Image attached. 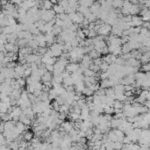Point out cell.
<instances>
[{"mask_svg":"<svg viewBox=\"0 0 150 150\" xmlns=\"http://www.w3.org/2000/svg\"><path fill=\"white\" fill-rule=\"evenodd\" d=\"M112 32V26L109 24H105L102 25L101 27L99 28V30L98 31V33L99 35H103V36H108L110 35V33Z\"/></svg>","mask_w":150,"mask_h":150,"instance_id":"6da1fadb","label":"cell"},{"mask_svg":"<svg viewBox=\"0 0 150 150\" xmlns=\"http://www.w3.org/2000/svg\"><path fill=\"white\" fill-rule=\"evenodd\" d=\"M79 68H80V66L78 62H69L66 66V69L68 70L69 72H71V73L77 72Z\"/></svg>","mask_w":150,"mask_h":150,"instance_id":"7a4b0ae2","label":"cell"},{"mask_svg":"<svg viewBox=\"0 0 150 150\" xmlns=\"http://www.w3.org/2000/svg\"><path fill=\"white\" fill-rule=\"evenodd\" d=\"M84 19H85V17L83 14L79 12V11H77V15H76V18H75V19H74L73 23L81 24V23H83V21L84 20Z\"/></svg>","mask_w":150,"mask_h":150,"instance_id":"3957f363","label":"cell"},{"mask_svg":"<svg viewBox=\"0 0 150 150\" xmlns=\"http://www.w3.org/2000/svg\"><path fill=\"white\" fill-rule=\"evenodd\" d=\"M52 73L53 72H49V71L46 72V73L41 77V82L44 83V82H47V81H52L53 77H54Z\"/></svg>","mask_w":150,"mask_h":150,"instance_id":"277c9868","label":"cell"},{"mask_svg":"<svg viewBox=\"0 0 150 150\" xmlns=\"http://www.w3.org/2000/svg\"><path fill=\"white\" fill-rule=\"evenodd\" d=\"M95 1L96 0H78L80 5L86 6V7H90L95 3Z\"/></svg>","mask_w":150,"mask_h":150,"instance_id":"5b68a950","label":"cell"},{"mask_svg":"<svg viewBox=\"0 0 150 150\" xmlns=\"http://www.w3.org/2000/svg\"><path fill=\"white\" fill-rule=\"evenodd\" d=\"M61 126H62L63 128H64V130H65V131H67L68 133H69L71 129L74 128L73 125L71 124L70 121H63V123L62 124V125H61Z\"/></svg>","mask_w":150,"mask_h":150,"instance_id":"8992f818","label":"cell"},{"mask_svg":"<svg viewBox=\"0 0 150 150\" xmlns=\"http://www.w3.org/2000/svg\"><path fill=\"white\" fill-rule=\"evenodd\" d=\"M53 9L55 10V11L56 12V14H61V13L65 12V9L63 8V7L61 5H59V4L54 5V7H53Z\"/></svg>","mask_w":150,"mask_h":150,"instance_id":"52a82bcc","label":"cell"},{"mask_svg":"<svg viewBox=\"0 0 150 150\" xmlns=\"http://www.w3.org/2000/svg\"><path fill=\"white\" fill-rule=\"evenodd\" d=\"M16 127L19 130V134H23L25 131H26V125L24 123L21 122V121H18L16 124Z\"/></svg>","mask_w":150,"mask_h":150,"instance_id":"ba28073f","label":"cell"},{"mask_svg":"<svg viewBox=\"0 0 150 150\" xmlns=\"http://www.w3.org/2000/svg\"><path fill=\"white\" fill-rule=\"evenodd\" d=\"M24 134V139L26 140V141H31L32 139L33 138V133L32 132H29V131H25L23 133Z\"/></svg>","mask_w":150,"mask_h":150,"instance_id":"9c48e42d","label":"cell"},{"mask_svg":"<svg viewBox=\"0 0 150 150\" xmlns=\"http://www.w3.org/2000/svg\"><path fill=\"white\" fill-rule=\"evenodd\" d=\"M131 51H132V48H131V47H130L129 42H126V43L123 44L122 54H127V53H130Z\"/></svg>","mask_w":150,"mask_h":150,"instance_id":"30bf717a","label":"cell"},{"mask_svg":"<svg viewBox=\"0 0 150 150\" xmlns=\"http://www.w3.org/2000/svg\"><path fill=\"white\" fill-rule=\"evenodd\" d=\"M123 4H124V0H113V5H112V7L114 9L118 8H122Z\"/></svg>","mask_w":150,"mask_h":150,"instance_id":"8fae6325","label":"cell"},{"mask_svg":"<svg viewBox=\"0 0 150 150\" xmlns=\"http://www.w3.org/2000/svg\"><path fill=\"white\" fill-rule=\"evenodd\" d=\"M54 7V4L50 0H44V6L43 8L46 10H51Z\"/></svg>","mask_w":150,"mask_h":150,"instance_id":"7c38bea8","label":"cell"},{"mask_svg":"<svg viewBox=\"0 0 150 150\" xmlns=\"http://www.w3.org/2000/svg\"><path fill=\"white\" fill-rule=\"evenodd\" d=\"M108 138H109L112 141H118V136L117 134H115L113 130H111V131L108 133Z\"/></svg>","mask_w":150,"mask_h":150,"instance_id":"4fadbf2b","label":"cell"},{"mask_svg":"<svg viewBox=\"0 0 150 150\" xmlns=\"http://www.w3.org/2000/svg\"><path fill=\"white\" fill-rule=\"evenodd\" d=\"M101 55H102V54L97 52L95 49L91 50V51L89 53V55H90V58H91V59H93V60H94V59H97V58H98V57H100V56H101Z\"/></svg>","mask_w":150,"mask_h":150,"instance_id":"5bb4252c","label":"cell"},{"mask_svg":"<svg viewBox=\"0 0 150 150\" xmlns=\"http://www.w3.org/2000/svg\"><path fill=\"white\" fill-rule=\"evenodd\" d=\"M9 147H10V149L18 150L19 149V143L17 142L16 140H13V141H11V143L9 144Z\"/></svg>","mask_w":150,"mask_h":150,"instance_id":"9a60e30c","label":"cell"},{"mask_svg":"<svg viewBox=\"0 0 150 150\" xmlns=\"http://www.w3.org/2000/svg\"><path fill=\"white\" fill-rule=\"evenodd\" d=\"M95 71H93L90 68H85L83 71V75L85 77H95Z\"/></svg>","mask_w":150,"mask_h":150,"instance_id":"2e32d148","label":"cell"},{"mask_svg":"<svg viewBox=\"0 0 150 150\" xmlns=\"http://www.w3.org/2000/svg\"><path fill=\"white\" fill-rule=\"evenodd\" d=\"M83 94H84L86 97H88V96H92V95H94V91H93L92 90H90V88L89 87H85L83 90Z\"/></svg>","mask_w":150,"mask_h":150,"instance_id":"e0dca14e","label":"cell"},{"mask_svg":"<svg viewBox=\"0 0 150 150\" xmlns=\"http://www.w3.org/2000/svg\"><path fill=\"white\" fill-rule=\"evenodd\" d=\"M99 66H100V69H101L102 72H105V71L108 70L110 64L109 63H107L106 62H104V61H103V62H102Z\"/></svg>","mask_w":150,"mask_h":150,"instance_id":"ac0fdd59","label":"cell"},{"mask_svg":"<svg viewBox=\"0 0 150 150\" xmlns=\"http://www.w3.org/2000/svg\"><path fill=\"white\" fill-rule=\"evenodd\" d=\"M63 83H66V84H68V85H74L75 84V81H74L73 77H71V76L69 77L64 78V79H63Z\"/></svg>","mask_w":150,"mask_h":150,"instance_id":"d6986e66","label":"cell"},{"mask_svg":"<svg viewBox=\"0 0 150 150\" xmlns=\"http://www.w3.org/2000/svg\"><path fill=\"white\" fill-rule=\"evenodd\" d=\"M104 113H108V114H112L114 113V107H111L109 106L108 104H106L104 108Z\"/></svg>","mask_w":150,"mask_h":150,"instance_id":"ffe728a7","label":"cell"},{"mask_svg":"<svg viewBox=\"0 0 150 150\" xmlns=\"http://www.w3.org/2000/svg\"><path fill=\"white\" fill-rule=\"evenodd\" d=\"M87 19H89V21H90V23H91V22H96L97 20H98V16L96 15V14L92 13V12H90V15L87 17Z\"/></svg>","mask_w":150,"mask_h":150,"instance_id":"44dd1931","label":"cell"},{"mask_svg":"<svg viewBox=\"0 0 150 150\" xmlns=\"http://www.w3.org/2000/svg\"><path fill=\"white\" fill-rule=\"evenodd\" d=\"M113 107L116 108V109H123V107H124V103L121 101H119V100H115Z\"/></svg>","mask_w":150,"mask_h":150,"instance_id":"7402d4cb","label":"cell"},{"mask_svg":"<svg viewBox=\"0 0 150 150\" xmlns=\"http://www.w3.org/2000/svg\"><path fill=\"white\" fill-rule=\"evenodd\" d=\"M32 74H33V69L32 68H27L25 69V74H24V77L25 78H26V77H29L32 76Z\"/></svg>","mask_w":150,"mask_h":150,"instance_id":"603a6c76","label":"cell"},{"mask_svg":"<svg viewBox=\"0 0 150 150\" xmlns=\"http://www.w3.org/2000/svg\"><path fill=\"white\" fill-rule=\"evenodd\" d=\"M95 46L103 48V47H104L107 46V43H106V41H104V40H101V41H99L98 42H97V43L95 44Z\"/></svg>","mask_w":150,"mask_h":150,"instance_id":"cb8c5ba5","label":"cell"},{"mask_svg":"<svg viewBox=\"0 0 150 150\" xmlns=\"http://www.w3.org/2000/svg\"><path fill=\"white\" fill-rule=\"evenodd\" d=\"M70 31L72 32H77L78 29H79V24H77V23H73L72 25H70V26L68 28Z\"/></svg>","mask_w":150,"mask_h":150,"instance_id":"d4e9b609","label":"cell"},{"mask_svg":"<svg viewBox=\"0 0 150 150\" xmlns=\"http://www.w3.org/2000/svg\"><path fill=\"white\" fill-rule=\"evenodd\" d=\"M15 45L16 44H12V43H6L5 44V48L7 49V51L10 52V51H14V47H15Z\"/></svg>","mask_w":150,"mask_h":150,"instance_id":"484cf974","label":"cell"},{"mask_svg":"<svg viewBox=\"0 0 150 150\" xmlns=\"http://www.w3.org/2000/svg\"><path fill=\"white\" fill-rule=\"evenodd\" d=\"M77 36H79L81 39H83V40H85V38H86V35H85V33H83V31L82 28H79V29L77 31Z\"/></svg>","mask_w":150,"mask_h":150,"instance_id":"4316f807","label":"cell"},{"mask_svg":"<svg viewBox=\"0 0 150 150\" xmlns=\"http://www.w3.org/2000/svg\"><path fill=\"white\" fill-rule=\"evenodd\" d=\"M110 77L109 73L105 71V72H102L101 71V74H100V79L101 80H104V79H108Z\"/></svg>","mask_w":150,"mask_h":150,"instance_id":"83f0119b","label":"cell"},{"mask_svg":"<svg viewBox=\"0 0 150 150\" xmlns=\"http://www.w3.org/2000/svg\"><path fill=\"white\" fill-rule=\"evenodd\" d=\"M26 90H27L29 93H34V91H35V87H34V85L33 84H30V85H27V86H26Z\"/></svg>","mask_w":150,"mask_h":150,"instance_id":"f1b7e54d","label":"cell"},{"mask_svg":"<svg viewBox=\"0 0 150 150\" xmlns=\"http://www.w3.org/2000/svg\"><path fill=\"white\" fill-rule=\"evenodd\" d=\"M70 118H71V119L72 120L76 121V120H77L80 118V114H78V113H77V112H71Z\"/></svg>","mask_w":150,"mask_h":150,"instance_id":"f546056e","label":"cell"},{"mask_svg":"<svg viewBox=\"0 0 150 150\" xmlns=\"http://www.w3.org/2000/svg\"><path fill=\"white\" fill-rule=\"evenodd\" d=\"M55 25H56V26H61V27H62L63 26H64V21H63L62 19H61L60 18H56Z\"/></svg>","mask_w":150,"mask_h":150,"instance_id":"4dcf8cb0","label":"cell"},{"mask_svg":"<svg viewBox=\"0 0 150 150\" xmlns=\"http://www.w3.org/2000/svg\"><path fill=\"white\" fill-rule=\"evenodd\" d=\"M94 94H96V95H98V96H104L105 95V89H102V88H100L98 90H97Z\"/></svg>","mask_w":150,"mask_h":150,"instance_id":"1f68e13d","label":"cell"},{"mask_svg":"<svg viewBox=\"0 0 150 150\" xmlns=\"http://www.w3.org/2000/svg\"><path fill=\"white\" fill-rule=\"evenodd\" d=\"M70 76H71V72H69V71L67 70V69H65V70L62 73V77L63 79H64V78H67V77H69Z\"/></svg>","mask_w":150,"mask_h":150,"instance_id":"d6a6232c","label":"cell"},{"mask_svg":"<svg viewBox=\"0 0 150 150\" xmlns=\"http://www.w3.org/2000/svg\"><path fill=\"white\" fill-rule=\"evenodd\" d=\"M97 35H98V32L93 29V30H90V33H89L88 37H89V38H91V39H92V38H94V37H96Z\"/></svg>","mask_w":150,"mask_h":150,"instance_id":"836d02e7","label":"cell"},{"mask_svg":"<svg viewBox=\"0 0 150 150\" xmlns=\"http://www.w3.org/2000/svg\"><path fill=\"white\" fill-rule=\"evenodd\" d=\"M59 5H61L62 6L63 8L65 9V8H67L68 6V0H62L61 2H59Z\"/></svg>","mask_w":150,"mask_h":150,"instance_id":"e575fe53","label":"cell"},{"mask_svg":"<svg viewBox=\"0 0 150 150\" xmlns=\"http://www.w3.org/2000/svg\"><path fill=\"white\" fill-rule=\"evenodd\" d=\"M9 20V23H10V26H15V25H17V20L15 18H13V17H11V18H7Z\"/></svg>","mask_w":150,"mask_h":150,"instance_id":"d590c367","label":"cell"},{"mask_svg":"<svg viewBox=\"0 0 150 150\" xmlns=\"http://www.w3.org/2000/svg\"><path fill=\"white\" fill-rule=\"evenodd\" d=\"M33 85L35 87V90H42V88H43V83H41V82L35 83Z\"/></svg>","mask_w":150,"mask_h":150,"instance_id":"8d00e7d4","label":"cell"},{"mask_svg":"<svg viewBox=\"0 0 150 150\" xmlns=\"http://www.w3.org/2000/svg\"><path fill=\"white\" fill-rule=\"evenodd\" d=\"M70 43L73 47H77L79 46V41H77V39H73V40L70 41Z\"/></svg>","mask_w":150,"mask_h":150,"instance_id":"74e56055","label":"cell"},{"mask_svg":"<svg viewBox=\"0 0 150 150\" xmlns=\"http://www.w3.org/2000/svg\"><path fill=\"white\" fill-rule=\"evenodd\" d=\"M93 62H94V64H96V65H100V64L103 62V60H102L101 57H98L97 58V59H94V60H93Z\"/></svg>","mask_w":150,"mask_h":150,"instance_id":"f35d334b","label":"cell"},{"mask_svg":"<svg viewBox=\"0 0 150 150\" xmlns=\"http://www.w3.org/2000/svg\"><path fill=\"white\" fill-rule=\"evenodd\" d=\"M85 101L87 103V104H90V103H92L93 102V95L92 96H88L85 98Z\"/></svg>","mask_w":150,"mask_h":150,"instance_id":"ab89813d","label":"cell"},{"mask_svg":"<svg viewBox=\"0 0 150 150\" xmlns=\"http://www.w3.org/2000/svg\"><path fill=\"white\" fill-rule=\"evenodd\" d=\"M109 48H108V46L104 47H103V51H102V55H106L109 54Z\"/></svg>","mask_w":150,"mask_h":150,"instance_id":"60d3db41","label":"cell"},{"mask_svg":"<svg viewBox=\"0 0 150 150\" xmlns=\"http://www.w3.org/2000/svg\"><path fill=\"white\" fill-rule=\"evenodd\" d=\"M46 68L47 69V71H49V72H53L54 69H55V67H54V65H49V64H47Z\"/></svg>","mask_w":150,"mask_h":150,"instance_id":"b9f144b4","label":"cell"},{"mask_svg":"<svg viewBox=\"0 0 150 150\" xmlns=\"http://www.w3.org/2000/svg\"><path fill=\"white\" fill-rule=\"evenodd\" d=\"M88 128H89V127H87V126H86L84 124H83V122L82 125H81V126H80V130H81V131H83V132H85V133H86V131L88 130Z\"/></svg>","mask_w":150,"mask_h":150,"instance_id":"7bdbcfd3","label":"cell"},{"mask_svg":"<svg viewBox=\"0 0 150 150\" xmlns=\"http://www.w3.org/2000/svg\"><path fill=\"white\" fill-rule=\"evenodd\" d=\"M42 93H43V90H35V91H34V93H33V94H34L36 97H40V96H41Z\"/></svg>","mask_w":150,"mask_h":150,"instance_id":"ee69618b","label":"cell"},{"mask_svg":"<svg viewBox=\"0 0 150 150\" xmlns=\"http://www.w3.org/2000/svg\"><path fill=\"white\" fill-rule=\"evenodd\" d=\"M95 26H96V23L95 22H91V23H90L89 24V26H88V29L89 30H93L94 28H95Z\"/></svg>","mask_w":150,"mask_h":150,"instance_id":"f6af8a7d","label":"cell"},{"mask_svg":"<svg viewBox=\"0 0 150 150\" xmlns=\"http://www.w3.org/2000/svg\"><path fill=\"white\" fill-rule=\"evenodd\" d=\"M50 89H51V87H49V86H47V85L43 84V88H42V90H43V92H49Z\"/></svg>","mask_w":150,"mask_h":150,"instance_id":"bcb514c9","label":"cell"},{"mask_svg":"<svg viewBox=\"0 0 150 150\" xmlns=\"http://www.w3.org/2000/svg\"><path fill=\"white\" fill-rule=\"evenodd\" d=\"M59 118H60L61 119H62V120H65L66 119V118H67V114L66 113H60V115H59Z\"/></svg>","mask_w":150,"mask_h":150,"instance_id":"7dc6e473","label":"cell"},{"mask_svg":"<svg viewBox=\"0 0 150 150\" xmlns=\"http://www.w3.org/2000/svg\"><path fill=\"white\" fill-rule=\"evenodd\" d=\"M94 132H93V128H88V130L86 131V136L87 135H90V134H93Z\"/></svg>","mask_w":150,"mask_h":150,"instance_id":"c3c4849f","label":"cell"},{"mask_svg":"<svg viewBox=\"0 0 150 150\" xmlns=\"http://www.w3.org/2000/svg\"><path fill=\"white\" fill-rule=\"evenodd\" d=\"M11 106H17V100L16 99H11Z\"/></svg>","mask_w":150,"mask_h":150,"instance_id":"681fc988","label":"cell"},{"mask_svg":"<svg viewBox=\"0 0 150 150\" xmlns=\"http://www.w3.org/2000/svg\"><path fill=\"white\" fill-rule=\"evenodd\" d=\"M130 3H132L133 5H139L140 4V0H129Z\"/></svg>","mask_w":150,"mask_h":150,"instance_id":"f907efd6","label":"cell"},{"mask_svg":"<svg viewBox=\"0 0 150 150\" xmlns=\"http://www.w3.org/2000/svg\"><path fill=\"white\" fill-rule=\"evenodd\" d=\"M79 47H85V40H82V41L79 42Z\"/></svg>","mask_w":150,"mask_h":150,"instance_id":"816d5d0a","label":"cell"},{"mask_svg":"<svg viewBox=\"0 0 150 150\" xmlns=\"http://www.w3.org/2000/svg\"><path fill=\"white\" fill-rule=\"evenodd\" d=\"M83 33H85V35L86 36L89 35V33H90V30H89L88 28H84V29H83Z\"/></svg>","mask_w":150,"mask_h":150,"instance_id":"f5cc1de1","label":"cell"},{"mask_svg":"<svg viewBox=\"0 0 150 150\" xmlns=\"http://www.w3.org/2000/svg\"><path fill=\"white\" fill-rule=\"evenodd\" d=\"M93 136H94V134H90V135H87V136H86V138H87L88 140H92V138H93Z\"/></svg>","mask_w":150,"mask_h":150,"instance_id":"db71d44e","label":"cell"},{"mask_svg":"<svg viewBox=\"0 0 150 150\" xmlns=\"http://www.w3.org/2000/svg\"><path fill=\"white\" fill-rule=\"evenodd\" d=\"M1 2H2V5L5 6L8 4V0H1Z\"/></svg>","mask_w":150,"mask_h":150,"instance_id":"11a10c76","label":"cell"},{"mask_svg":"<svg viewBox=\"0 0 150 150\" xmlns=\"http://www.w3.org/2000/svg\"><path fill=\"white\" fill-rule=\"evenodd\" d=\"M50 1H51V2H52L54 5H56V4L59 2V0H50Z\"/></svg>","mask_w":150,"mask_h":150,"instance_id":"9f6ffc18","label":"cell"}]
</instances>
